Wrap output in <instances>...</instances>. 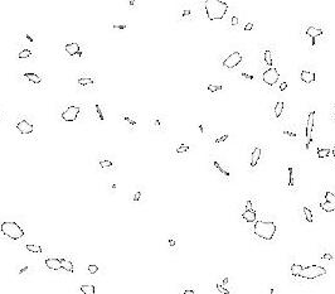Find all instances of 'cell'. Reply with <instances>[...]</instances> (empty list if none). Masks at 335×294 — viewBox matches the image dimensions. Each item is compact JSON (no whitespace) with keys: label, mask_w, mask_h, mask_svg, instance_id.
<instances>
[{"label":"cell","mask_w":335,"mask_h":294,"mask_svg":"<svg viewBox=\"0 0 335 294\" xmlns=\"http://www.w3.org/2000/svg\"><path fill=\"white\" fill-rule=\"evenodd\" d=\"M294 184H295V182H294V169H292V167H289V186L292 187Z\"/></svg>","instance_id":"cell-28"},{"label":"cell","mask_w":335,"mask_h":294,"mask_svg":"<svg viewBox=\"0 0 335 294\" xmlns=\"http://www.w3.org/2000/svg\"><path fill=\"white\" fill-rule=\"evenodd\" d=\"M88 271H90V274H96L98 271V267L95 264H91V265H88Z\"/></svg>","instance_id":"cell-32"},{"label":"cell","mask_w":335,"mask_h":294,"mask_svg":"<svg viewBox=\"0 0 335 294\" xmlns=\"http://www.w3.org/2000/svg\"><path fill=\"white\" fill-rule=\"evenodd\" d=\"M321 259H323V260H325V259H326V260H333V255H330V254H325V255H323V256H321Z\"/></svg>","instance_id":"cell-39"},{"label":"cell","mask_w":335,"mask_h":294,"mask_svg":"<svg viewBox=\"0 0 335 294\" xmlns=\"http://www.w3.org/2000/svg\"><path fill=\"white\" fill-rule=\"evenodd\" d=\"M326 274V270L323 267H319V265H310V267H305L302 268L301 273L299 276H301L304 279H316Z\"/></svg>","instance_id":"cell-5"},{"label":"cell","mask_w":335,"mask_h":294,"mask_svg":"<svg viewBox=\"0 0 335 294\" xmlns=\"http://www.w3.org/2000/svg\"><path fill=\"white\" fill-rule=\"evenodd\" d=\"M25 247H27V250H29L30 253H34V254H40L42 253V247L39 245H35V244H27Z\"/></svg>","instance_id":"cell-20"},{"label":"cell","mask_w":335,"mask_h":294,"mask_svg":"<svg viewBox=\"0 0 335 294\" xmlns=\"http://www.w3.org/2000/svg\"><path fill=\"white\" fill-rule=\"evenodd\" d=\"M46 265L47 268L52 269V270H59V269H65L69 273H73L74 271V267L73 264L66 260V259H58V257H49L46 259Z\"/></svg>","instance_id":"cell-4"},{"label":"cell","mask_w":335,"mask_h":294,"mask_svg":"<svg viewBox=\"0 0 335 294\" xmlns=\"http://www.w3.org/2000/svg\"><path fill=\"white\" fill-rule=\"evenodd\" d=\"M188 15H190V10H184L183 11V17H188Z\"/></svg>","instance_id":"cell-45"},{"label":"cell","mask_w":335,"mask_h":294,"mask_svg":"<svg viewBox=\"0 0 335 294\" xmlns=\"http://www.w3.org/2000/svg\"><path fill=\"white\" fill-rule=\"evenodd\" d=\"M17 129L19 130L20 134H30V133H33L34 126L30 121H28L27 119H23L17 124Z\"/></svg>","instance_id":"cell-11"},{"label":"cell","mask_w":335,"mask_h":294,"mask_svg":"<svg viewBox=\"0 0 335 294\" xmlns=\"http://www.w3.org/2000/svg\"><path fill=\"white\" fill-rule=\"evenodd\" d=\"M112 28H113V29H121V31H124V29H126V28H127V25H126L125 23H120V24L115 23V24H112Z\"/></svg>","instance_id":"cell-33"},{"label":"cell","mask_w":335,"mask_h":294,"mask_svg":"<svg viewBox=\"0 0 335 294\" xmlns=\"http://www.w3.org/2000/svg\"><path fill=\"white\" fill-rule=\"evenodd\" d=\"M286 89H287V83H286V82L281 83V86H280V90H286Z\"/></svg>","instance_id":"cell-44"},{"label":"cell","mask_w":335,"mask_h":294,"mask_svg":"<svg viewBox=\"0 0 335 294\" xmlns=\"http://www.w3.org/2000/svg\"><path fill=\"white\" fill-rule=\"evenodd\" d=\"M241 62H242V54L239 52H233L223 61V66L227 68H234Z\"/></svg>","instance_id":"cell-10"},{"label":"cell","mask_w":335,"mask_h":294,"mask_svg":"<svg viewBox=\"0 0 335 294\" xmlns=\"http://www.w3.org/2000/svg\"><path fill=\"white\" fill-rule=\"evenodd\" d=\"M25 37H27V39H28V40H29V42H33V37H32V35H29V34H27V35H25Z\"/></svg>","instance_id":"cell-49"},{"label":"cell","mask_w":335,"mask_h":294,"mask_svg":"<svg viewBox=\"0 0 335 294\" xmlns=\"http://www.w3.org/2000/svg\"><path fill=\"white\" fill-rule=\"evenodd\" d=\"M188 150H189V147H188V145L182 144L179 148L176 149V153H184V152H188Z\"/></svg>","instance_id":"cell-35"},{"label":"cell","mask_w":335,"mask_h":294,"mask_svg":"<svg viewBox=\"0 0 335 294\" xmlns=\"http://www.w3.org/2000/svg\"><path fill=\"white\" fill-rule=\"evenodd\" d=\"M95 109H96L98 119L101 120V121H105V114H103V110H102V106L100 105L98 102H95Z\"/></svg>","instance_id":"cell-22"},{"label":"cell","mask_w":335,"mask_h":294,"mask_svg":"<svg viewBox=\"0 0 335 294\" xmlns=\"http://www.w3.org/2000/svg\"><path fill=\"white\" fill-rule=\"evenodd\" d=\"M216 286H217V289H218L220 293H222V294H229V290L226 289V288H223L222 284H217Z\"/></svg>","instance_id":"cell-36"},{"label":"cell","mask_w":335,"mask_h":294,"mask_svg":"<svg viewBox=\"0 0 335 294\" xmlns=\"http://www.w3.org/2000/svg\"><path fill=\"white\" fill-rule=\"evenodd\" d=\"M320 207H321L325 212H334L335 211V193L325 192L324 201L320 203Z\"/></svg>","instance_id":"cell-8"},{"label":"cell","mask_w":335,"mask_h":294,"mask_svg":"<svg viewBox=\"0 0 335 294\" xmlns=\"http://www.w3.org/2000/svg\"><path fill=\"white\" fill-rule=\"evenodd\" d=\"M122 120H124V121H126L127 124H130L131 126H135V125H136V123H135V120H134V119H131L129 115H127V114H122Z\"/></svg>","instance_id":"cell-29"},{"label":"cell","mask_w":335,"mask_h":294,"mask_svg":"<svg viewBox=\"0 0 335 294\" xmlns=\"http://www.w3.org/2000/svg\"><path fill=\"white\" fill-rule=\"evenodd\" d=\"M285 135H289V137H292V138H296L297 134L296 133H291V131H283Z\"/></svg>","instance_id":"cell-41"},{"label":"cell","mask_w":335,"mask_h":294,"mask_svg":"<svg viewBox=\"0 0 335 294\" xmlns=\"http://www.w3.org/2000/svg\"><path fill=\"white\" fill-rule=\"evenodd\" d=\"M301 81L306 82V83H311L315 81V72H310V71H302L301 75Z\"/></svg>","instance_id":"cell-14"},{"label":"cell","mask_w":335,"mask_h":294,"mask_svg":"<svg viewBox=\"0 0 335 294\" xmlns=\"http://www.w3.org/2000/svg\"><path fill=\"white\" fill-rule=\"evenodd\" d=\"M140 197H141V192H136V193H135V196H134V198H132V201H134V202H137V201L140 199Z\"/></svg>","instance_id":"cell-38"},{"label":"cell","mask_w":335,"mask_h":294,"mask_svg":"<svg viewBox=\"0 0 335 294\" xmlns=\"http://www.w3.org/2000/svg\"><path fill=\"white\" fill-rule=\"evenodd\" d=\"M27 270H28V267H24V268H23L22 270H20V271H19V273H20V274H24V273H25V271H27Z\"/></svg>","instance_id":"cell-48"},{"label":"cell","mask_w":335,"mask_h":294,"mask_svg":"<svg viewBox=\"0 0 335 294\" xmlns=\"http://www.w3.org/2000/svg\"><path fill=\"white\" fill-rule=\"evenodd\" d=\"M242 217L245 218L246 222H254L256 221V211L252 210H245L242 213Z\"/></svg>","instance_id":"cell-16"},{"label":"cell","mask_w":335,"mask_h":294,"mask_svg":"<svg viewBox=\"0 0 335 294\" xmlns=\"http://www.w3.org/2000/svg\"><path fill=\"white\" fill-rule=\"evenodd\" d=\"M80 290L83 294H95L96 288H95V285H92V284H83L80 286Z\"/></svg>","instance_id":"cell-17"},{"label":"cell","mask_w":335,"mask_h":294,"mask_svg":"<svg viewBox=\"0 0 335 294\" xmlns=\"http://www.w3.org/2000/svg\"><path fill=\"white\" fill-rule=\"evenodd\" d=\"M169 245H170V246H174V245H175V240L170 239V240H169Z\"/></svg>","instance_id":"cell-47"},{"label":"cell","mask_w":335,"mask_h":294,"mask_svg":"<svg viewBox=\"0 0 335 294\" xmlns=\"http://www.w3.org/2000/svg\"><path fill=\"white\" fill-rule=\"evenodd\" d=\"M184 294H194V290H191V289H187V290H184Z\"/></svg>","instance_id":"cell-46"},{"label":"cell","mask_w":335,"mask_h":294,"mask_svg":"<svg viewBox=\"0 0 335 294\" xmlns=\"http://www.w3.org/2000/svg\"><path fill=\"white\" fill-rule=\"evenodd\" d=\"M283 109H285V104L283 102H277L273 107V111H275V116L276 118H280L282 115L283 112Z\"/></svg>","instance_id":"cell-19"},{"label":"cell","mask_w":335,"mask_h":294,"mask_svg":"<svg viewBox=\"0 0 335 294\" xmlns=\"http://www.w3.org/2000/svg\"><path fill=\"white\" fill-rule=\"evenodd\" d=\"M323 29H320V28H315V27H309L308 29H306V34L309 35V37L312 38V47L315 46V38L319 37V35H323Z\"/></svg>","instance_id":"cell-13"},{"label":"cell","mask_w":335,"mask_h":294,"mask_svg":"<svg viewBox=\"0 0 335 294\" xmlns=\"http://www.w3.org/2000/svg\"><path fill=\"white\" fill-rule=\"evenodd\" d=\"M228 9V4L220 0H208L204 3V10L209 20L223 19Z\"/></svg>","instance_id":"cell-1"},{"label":"cell","mask_w":335,"mask_h":294,"mask_svg":"<svg viewBox=\"0 0 335 294\" xmlns=\"http://www.w3.org/2000/svg\"><path fill=\"white\" fill-rule=\"evenodd\" d=\"M318 157L319 158H326L330 154V149H325V148H318Z\"/></svg>","instance_id":"cell-24"},{"label":"cell","mask_w":335,"mask_h":294,"mask_svg":"<svg viewBox=\"0 0 335 294\" xmlns=\"http://www.w3.org/2000/svg\"><path fill=\"white\" fill-rule=\"evenodd\" d=\"M100 167H101V168L112 167V162H110V160H101V162H100Z\"/></svg>","instance_id":"cell-34"},{"label":"cell","mask_w":335,"mask_h":294,"mask_svg":"<svg viewBox=\"0 0 335 294\" xmlns=\"http://www.w3.org/2000/svg\"><path fill=\"white\" fill-rule=\"evenodd\" d=\"M304 213H305V220L309 222V224H312L314 222V216H312V212L309 207H304Z\"/></svg>","instance_id":"cell-23"},{"label":"cell","mask_w":335,"mask_h":294,"mask_svg":"<svg viewBox=\"0 0 335 294\" xmlns=\"http://www.w3.org/2000/svg\"><path fill=\"white\" fill-rule=\"evenodd\" d=\"M314 125H315V111H311L308 116V120H306V125H305V135H306V139H308V143L305 144V149H309L310 144L312 143V138H311V134L314 130Z\"/></svg>","instance_id":"cell-6"},{"label":"cell","mask_w":335,"mask_h":294,"mask_svg":"<svg viewBox=\"0 0 335 294\" xmlns=\"http://www.w3.org/2000/svg\"><path fill=\"white\" fill-rule=\"evenodd\" d=\"M265 63L268 64V66L271 67L272 66V54H271V51H265Z\"/></svg>","instance_id":"cell-27"},{"label":"cell","mask_w":335,"mask_h":294,"mask_svg":"<svg viewBox=\"0 0 335 294\" xmlns=\"http://www.w3.org/2000/svg\"><path fill=\"white\" fill-rule=\"evenodd\" d=\"M302 265H300V264H294L291 267V274L294 275V276H299L300 275V273H301V270H302Z\"/></svg>","instance_id":"cell-21"},{"label":"cell","mask_w":335,"mask_h":294,"mask_svg":"<svg viewBox=\"0 0 335 294\" xmlns=\"http://www.w3.org/2000/svg\"><path fill=\"white\" fill-rule=\"evenodd\" d=\"M330 153H331V154H333V155L335 157V147L333 148V150H330Z\"/></svg>","instance_id":"cell-52"},{"label":"cell","mask_w":335,"mask_h":294,"mask_svg":"<svg viewBox=\"0 0 335 294\" xmlns=\"http://www.w3.org/2000/svg\"><path fill=\"white\" fill-rule=\"evenodd\" d=\"M231 23H232V25H237V24H238V18H237V17H233Z\"/></svg>","instance_id":"cell-43"},{"label":"cell","mask_w":335,"mask_h":294,"mask_svg":"<svg viewBox=\"0 0 335 294\" xmlns=\"http://www.w3.org/2000/svg\"><path fill=\"white\" fill-rule=\"evenodd\" d=\"M261 153H262V149L260 147H256L252 152V158H251V167H256L257 163L261 158Z\"/></svg>","instance_id":"cell-15"},{"label":"cell","mask_w":335,"mask_h":294,"mask_svg":"<svg viewBox=\"0 0 335 294\" xmlns=\"http://www.w3.org/2000/svg\"><path fill=\"white\" fill-rule=\"evenodd\" d=\"M199 129H201V131H202V133L204 134V126H203V124H201V125H199Z\"/></svg>","instance_id":"cell-51"},{"label":"cell","mask_w":335,"mask_h":294,"mask_svg":"<svg viewBox=\"0 0 335 294\" xmlns=\"http://www.w3.org/2000/svg\"><path fill=\"white\" fill-rule=\"evenodd\" d=\"M252 28H253V23H252V21H249V23H247L245 25V32H249Z\"/></svg>","instance_id":"cell-37"},{"label":"cell","mask_w":335,"mask_h":294,"mask_svg":"<svg viewBox=\"0 0 335 294\" xmlns=\"http://www.w3.org/2000/svg\"><path fill=\"white\" fill-rule=\"evenodd\" d=\"M246 210H252V201L248 199L247 203H246Z\"/></svg>","instance_id":"cell-42"},{"label":"cell","mask_w":335,"mask_h":294,"mask_svg":"<svg viewBox=\"0 0 335 294\" xmlns=\"http://www.w3.org/2000/svg\"><path fill=\"white\" fill-rule=\"evenodd\" d=\"M24 77L28 78V80H29L30 82H33V83H39V82L42 81V78H40L37 73H33V72H25V73H24Z\"/></svg>","instance_id":"cell-18"},{"label":"cell","mask_w":335,"mask_h":294,"mask_svg":"<svg viewBox=\"0 0 335 294\" xmlns=\"http://www.w3.org/2000/svg\"><path fill=\"white\" fill-rule=\"evenodd\" d=\"M223 89V86H220V85H208V91H210V92H217V91H220Z\"/></svg>","instance_id":"cell-31"},{"label":"cell","mask_w":335,"mask_h":294,"mask_svg":"<svg viewBox=\"0 0 335 294\" xmlns=\"http://www.w3.org/2000/svg\"><path fill=\"white\" fill-rule=\"evenodd\" d=\"M66 52L69 54V56H82V52H81V47L78 43L76 42H72V43H68V44H66Z\"/></svg>","instance_id":"cell-12"},{"label":"cell","mask_w":335,"mask_h":294,"mask_svg":"<svg viewBox=\"0 0 335 294\" xmlns=\"http://www.w3.org/2000/svg\"><path fill=\"white\" fill-rule=\"evenodd\" d=\"M271 294H275V289L273 288H271Z\"/></svg>","instance_id":"cell-53"},{"label":"cell","mask_w":335,"mask_h":294,"mask_svg":"<svg viewBox=\"0 0 335 294\" xmlns=\"http://www.w3.org/2000/svg\"><path fill=\"white\" fill-rule=\"evenodd\" d=\"M0 231H2L5 236H8L9 239L11 240H19L22 239L24 236V231L23 228L20 227L18 224H15V222H3L2 225H0Z\"/></svg>","instance_id":"cell-3"},{"label":"cell","mask_w":335,"mask_h":294,"mask_svg":"<svg viewBox=\"0 0 335 294\" xmlns=\"http://www.w3.org/2000/svg\"><path fill=\"white\" fill-rule=\"evenodd\" d=\"M280 73L275 67H270L263 72V82L268 86H275V83L279 81Z\"/></svg>","instance_id":"cell-9"},{"label":"cell","mask_w":335,"mask_h":294,"mask_svg":"<svg viewBox=\"0 0 335 294\" xmlns=\"http://www.w3.org/2000/svg\"><path fill=\"white\" fill-rule=\"evenodd\" d=\"M242 77H245V78H248V80H254V76H252V75H248V73H242Z\"/></svg>","instance_id":"cell-40"},{"label":"cell","mask_w":335,"mask_h":294,"mask_svg":"<svg viewBox=\"0 0 335 294\" xmlns=\"http://www.w3.org/2000/svg\"><path fill=\"white\" fill-rule=\"evenodd\" d=\"M227 138H228V135H224V137H222V138H220V139H218L217 141H224V140H226Z\"/></svg>","instance_id":"cell-50"},{"label":"cell","mask_w":335,"mask_h":294,"mask_svg":"<svg viewBox=\"0 0 335 294\" xmlns=\"http://www.w3.org/2000/svg\"><path fill=\"white\" fill-rule=\"evenodd\" d=\"M78 83L82 85V86H87V85H92L93 83V80L90 77H80L78 78Z\"/></svg>","instance_id":"cell-25"},{"label":"cell","mask_w":335,"mask_h":294,"mask_svg":"<svg viewBox=\"0 0 335 294\" xmlns=\"http://www.w3.org/2000/svg\"><path fill=\"white\" fill-rule=\"evenodd\" d=\"M276 230H277L276 224L272 221H256L254 227H253L254 235H257L258 237L267 240V241L273 239Z\"/></svg>","instance_id":"cell-2"},{"label":"cell","mask_w":335,"mask_h":294,"mask_svg":"<svg viewBox=\"0 0 335 294\" xmlns=\"http://www.w3.org/2000/svg\"><path fill=\"white\" fill-rule=\"evenodd\" d=\"M80 111H81L80 106H77V105H69L67 109L62 112L61 116H62V119L65 120V121H67V123H72V121H76V120H77L78 115H80Z\"/></svg>","instance_id":"cell-7"},{"label":"cell","mask_w":335,"mask_h":294,"mask_svg":"<svg viewBox=\"0 0 335 294\" xmlns=\"http://www.w3.org/2000/svg\"><path fill=\"white\" fill-rule=\"evenodd\" d=\"M32 56V51L30 49H28V48H25V49H23L22 52H19V58L20 60H23V58H29V57Z\"/></svg>","instance_id":"cell-26"},{"label":"cell","mask_w":335,"mask_h":294,"mask_svg":"<svg viewBox=\"0 0 335 294\" xmlns=\"http://www.w3.org/2000/svg\"><path fill=\"white\" fill-rule=\"evenodd\" d=\"M213 164H214V167H216V168H217V169H218V170H219V172H220V173H222V174H224L226 177H231V174H229V173H228V172H227V170H224V169H223L222 167H220V164H219L218 162H214V163H213Z\"/></svg>","instance_id":"cell-30"}]
</instances>
